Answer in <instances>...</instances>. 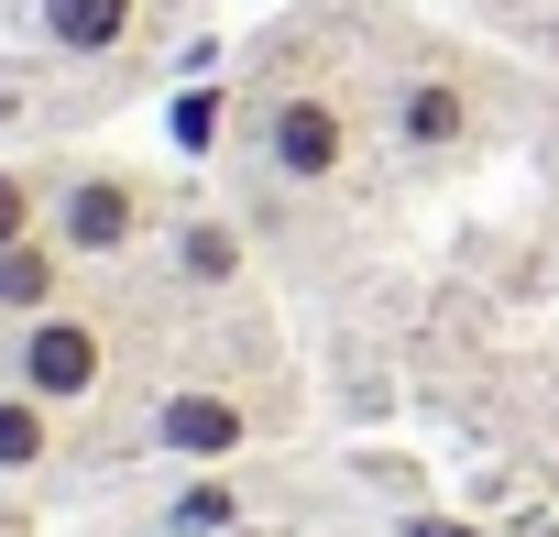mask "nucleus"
Here are the masks:
<instances>
[{
	"mask_svg": "<svg viewBox=\"0 0 559 537\" xmlns=\"http://www.w3.org/2000/svg\"><path fill=\"white\" fill-rule=\"evenodd\" d=\"M143 537H187V526H143Z\"/></svg>",
	"mask_w": 559,
	"mask_h": 537,
	"instance_id": "obj_14",
	"label": "nucleus"
},
{
	"mask_svg": "<svg viewBox=\"0 0 559 537\" xmlns=\"http://www.w3.org/2000/svg\"><path fill=\"white\" fill-rule=\"evenodd\" d=\"M384 132H395V154H406V165H450V154H472V132H483V99H472V77H450V67H417V77H395V99H384Z\"/></svg>",
	"mask_w": 559,
	"mask_h": 537,
	"instance_id": "obj_5",
	"label": "nucleus"
},
{
	"mask_svg": "<svg viewBox=\"0 0 559 537\" xmlns=\"http://www.w3.org/2000/svg\"><path fill=\"white\" fill-rule=\"evenodd\" d=\"M56 450H67V417L45 395H23V384H0V482H34Z\"/></svg>",
	"mask_w": 559,
	"mask_h": 537,
	"instance_id": "obj_8",
	"label": "nucleus"
},
{
	"mask_svg": "<svg viewBox=\"0 0 559 537\" xmlns=\"http://www.w3.org/2000/svg\"><path fill=\"white\" fill-rule=\"evenodd\" d=\"M165 526H187V537H230V526H241V482H230V472H187V482L165 493Z\"/></svg>",
	"mask_w": 559,
	"mask_h": 537,
	"instance_id": "obj_11",
	"label": "nucleus"
},
{
	"mask_svg": "<svg viewBox=\"0 0 559 537\" xmlns=\"http://www.w3.org/2000/svg\"><path fill=\"white\" fill-rule=\"evenodd\" d=\"M252 143H263V176L274 187H341L352 154H362V121H352V99L330 77H297V88L263 99V132Z\"/></svg>",
	"mask_w": 559,
	"mask_h": 537,
	"instance_id": "obj_1",
	"label": "nucleus"
},
{
	"mask_svg": "<svg viewBox=\"0 0 559 537\" xmlns=\"http://www.w3.org/2000/svg\"><path fill=\"white\" fill-rule=\"evenodd\" d=\"M241 263H252V252H241V230H230V219H209V208H198V219H176V286L219 297V286H241Z\"/></svg>",
	"mask_w": 559,
	"mask_h": 537,
	"instance_id": "obj_9",
	"label": "nucleus"
},
{
	"mask_svg": "<svg viewBox=\"0 0 559 537\" xmlns=\"http://www.w3.org/2000/svg\"><path fill=\"white\" fill-rule=\"evenodd\" d=\"M230 537H252V526H230Z\"/></svg>",
	"mask_w": 559,
	"mask_h": 537,
	"instance_id": "obj_16",
	"label": "nucleus"
},
{
	"mask_svg": "<svg viewBox=\"0 0 559 537\" xmlns=\"http://www.w3.org/2000/svg\"><path fill=\"white\" fill-rule=\"evenodd\" d=\"M0 537H23V526H12V515H0Z\"/></svg>",
	"mask_w": 559,
	"mask_h": 537,
	"instance_id": "obj_15",
	"label": "nucleus"
},
{
	"mask_svg": "<svg viewBox=\"0 0 559 537\" xmlns=\"http://www.w3.org/2000/svg\"><path fill=\"white\" fill-rule=\"evenodd\" d=\"M12 384H23V395H45L56 417H78V406L110 384V319H99V308H78V297H67V308H45V319H23V330H12Z\"/></svg>",
	"mask_w": 559,
	"mask_h": 537,
	"instance_id": "obj_2",
	"label": "nucleus"
},
{
	"mask_svg": "<svg viewBox=\"0 0 559 537\" xmlns=\"http://www.w3.org/2000/svg\"><path fill=\"white\" fill-rule=\"evenodd\" d=\"M406 537H493V526H472V515H406Z\"/></svg>",
	"mask_w": 559,
	"mask_h": 537,
	"instance_id": "obj_13",
	"label": "nucleus"
},
{
	"mask_svg": "<svg viewBox=\"0 0 559 537\" xmlns=\"http://www.w3.org/2000/svg\"><path fill=\"white\" fill-rule=\"evenodd\" d=\"M219 132H230V88H219V77H187V88L165 99V143L198 165V154H219Z\"/></svg>",
	"mask_w": 559,
	"mask_h": 537,
	"instance_id": "obj_10",
	"label": "nucleus"
},
{
	"mask_svg": "<svg viewBox=\"0 0 559 537\" xmlns=\"http://www.w3.org/2000/svg\"><path fill=\"white\" fill-rule=\"evenodd\" d=\"M67 263H78V252H67L56 230H34V241H12V252H0V319L23 330V319H45V308H67Z\"/></svg>",
	"mask_w": 559,
	"mask_h": 537,
	"instance_id": "obj_7",
	"label": "nucleus"
},
{
	"mask_svg": "<svg viewBox=\"0 0 559 537\" xmlns=\"http://www.w3.org/2000/svg\"><path fill=\"white\" fill-rule=\"evenodd\" d=\"M45 219H56V187H45V176H23V165H0V252L34 241Z\"/></svg>",
	"mask_w": 559,
	"mask_h": 537,
	"instance_id": "obj_12",
	"label": "nucleus"
},
{
	"mask_svg": "<svg viewBox=\"0 0 559 537\" xmlns=\"http://www.w3.org/2000/svg\"><path fill=\"white\" fill-rule=\"evenodd\" d=\"M143 219H154V187L143 176H121V165H78V176H56V241L78 252V263H110V252H132L143 241Z\"/></svg>",
	"mask_w": 559,
	"mask_h": 537,
	"instance_id": "obj_3",
	"label": "nucleus"
},
{
	"mask_svg": "<svg viewBox=\"0 0 559 537\" xmlns=\"http://www.w3.org/2000/svg\"><path fill=\"white\" fill-rule=\"evenodd\" d=\"M143 450H154V461H187V472H241V450H252V406L219 395V384H176V395H154Z\"/></svg>",
	"mask_w": 559,
	"mask_h": 537,
	"instance_id": "obj_4",
	"label": "nucleus"
},
{
	"mask_svg": "<svg viewBox=\"0 0 559 537\" xmlns=\"http://www.w3.org/2000/svg\"><path fill=\"white\" fill-rule=\"evenodd\" d=\"M34 23H45V45L67 67H99V56H121L143 34V0H34Z\"/></svg>",
	"mask_w": 559,
	"mask_h": 537,
	"instance_id": "obj_6",
	"label": "nucleus"
}]
</instances>
